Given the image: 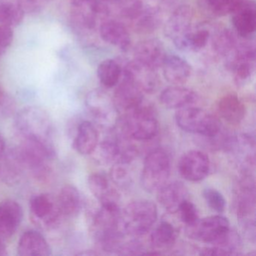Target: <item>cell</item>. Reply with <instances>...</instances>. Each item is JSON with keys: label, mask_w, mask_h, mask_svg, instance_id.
Returning <instances> with one entry per match:
<instances>
[{"label": "cell", "mask_w": 256, "mask_h": 256, "mask_svg": "<svg viewBox=\"0 0 256 256\" xmlns=\"http://www.w3.org/2000/svg\"><path fill=\"white\" fill-rule=\"evenodd\" d=\"M92 232L97 244L104 251H120L125 232L120 205H102L92 218Z\"/></svg>", "instance_id": "6da1fadb"}, {"label": "cell", "mask_w": 256, "mask_h": 256, "mask_svg": "<svg viewBox=\"0 0 256 256\" xmlns=\"http://www.w3.org/2000/svg\"><path fill=\"white\" fill-rule=\"evenodd\" d=\"M16 124L24 140L54 148L53 122L44 109L36 106L24 108L18 114Z\"/></svg>", "instance_id": "7a4b0ae2"}, {"label": "cell", "mask_w": 256, "mask_h": 256, "mask_svg": "<svg viewBox=\"0 0 256 256\" xmlns=\"http://www.w3.org/2000/svg\"><path fill=\"white\" fill-rule=\"evenodd\" d=\"M122 131L131 139L146 142L154 138L158 132V122L155 110L143 102L126 112L121 124Z\"/></svg>", "instance_id": "3957f363"}, {"label": "cell", "mask_w": 256, "mask_h": 256, "mask_svg": "<svg viewBox=\"0 0 256 256\" xmlns=\"http://www.w3.org/2000/svg\"><path fill=\"white\" fill-rule=\"evenodd\" d=\"M70 20L76 30L88 34L107 18L110 10L102 0H67Z\"/></svg>", "instance_id": "277c9868"}, {"label": "cell", "mask_w": 256, "mask_h": 256, "mask_svg": "<svg viewBox=\"0 0 256 256\" xmlns=\"http://www.w3.org/2000/svg\"><path fill=\"white\" fill-rule=\"evenodd\" d=\"M186 233L192 239L227 250L232 234L228 220L221 215L198 218L194 224L187 226Z\"/></svg>", "instance_id": "5b68a950"}, {"label": "cell", "mask_w": 256, "mask_h": 256, "mask_svg": "<svg viewBox=\"0 0 256 256\" xmlns=\"http://www.w3.org/2000/svg\"><path fill=\"white\" fill-rule=\"evenodd\" d=\"M157 217L158 210L156 204L144 199L131 202L121 212L124 232L134 236L148 233L156 221Z\"/></svg>", "instance_id": "8992f818"}, {"label": "cell", "mask_w": 256, "mask_h": 256, "mask_svg": "<svg viewBox=\"0 0 256 256\" xmlns=\"http://www.w3.org/2000/svg\"><path fill=\"white\" fill-rule=\"evenodd\" d=\"M176 121L184 131L204 137H216L221 130L220 120L209 112L198 108L188 106L179 109L176 113Z\"/></svg>", "instance_id": "52a82bcc"}, {"label": "cell", "mask_w": 256, "mask_h": 256, "mask_svg": "<svg viewBox=\"0 0 256 256\" xmlns=\"http://www.w3.org/2000/svg\"><path fill=\"white\" fill-rule=\"evenodd\" d=\"M170 157L162 149H156L150 152L144 162L140 182L146 191H158L167 184L170 175Z\"/></svg>", "instance_id": "ba28073f"}, {"label": "cell", "mask_w": 256, "mask_h": 256, "mask_svg": "<svg viewBox=\"0 0 256 256\" xmlns=\"http://www.w3.org/2000/svg\"><path fill=\"white\" fill-rule=\"evenodd\" d=\"M238 42L235 48L226 56V67L233 73L238 84H244L252 76L256 66V48L250 40Z\"/></svg>", "instance_id": "9c48e42d"}, {"label": "cell", "mask_w": 256, "mask_h": 256, "mask_svg": "<svg viewBox=\"0 0 256 256\" xmlns=\"http://www.w3.org/2000/svg\"><path fill=\"white\" fill-rule=\"evenodd\" d=\"M30 212L32 222L42 229L54 228L64 218L53 194L41 193L30 200Z\"/></svg>", "instance_id": "30bf717a"}, {"label": "cell", "mask_w": 256, "mask_h": 256, "mask_svg": "<svg viewBox=\"0 0 256 256\" xmlns=\"http://www.w3.org/2000/svg\"><path fill=\"white\" fill-rule=\"evenodd\" d=\"M86 106L100 125L113 130L119 124V112L113 98L102 90H94L86 96Z\"/></svg>", "instance_id": "8fae6325"}, {"label": "cell", "mask_w": 256, "mask_h": 256, "mask_svg": "<svg viewBox=\"0 0 256 256\" xmlns=\"http://www.w3.org/2000/svg\"><path fill=\"white\" fill-rule=\"evenodd\" d=\"M156 71L132 60L122 67V78L134 84L142 92L152 94L160 85Z\"/></svg>", "instance_id": "7c38bea8"}, {"label": "cell", "mask_w": 256, "mask_h": 256, "mask_svg": "<svg viewBox=\"0 0 256 256\" xmlns=\"http://www.w3.org/2000/svg\"><path fill=\"white\" fill-rule=\"evenodd\" d=\"M180 174L181 176L192 182H197L204 179L210 168L209 157L199 150L188 151L180 160Z\"/></svg>", "instance_id": "4fadbf2b"}, {"label": "cell", "mask_w": 256, "mask_h": 256, "mask_svg": "<svg viewBox=\"0 0 256 256\" xmlns=\"http://www.w3.org/2000/svg\"><path fill=\"white\" fill-rule=\"evenodd\" d=\"M230 14L236 35L242 40H251L256 29V8L254 1L242 0Z\"/></svg>", "instance_id": "5bb4252c"}, {"label": "cell", "mask_w": 256, "mask_h": 256, "mask_svg": "<svg viewBox=\"0 0 256 256\" xmlns=\"http://www.w3.org/2000/svg\"><path fill=\"white\" fill-rule=\"evenodd\" d=\"M193 11L188 6L178 7L164 25V35L176 44L192 29Z\"/></svg>", "instance_id": "9a60e30c"}, {"label": "cell", "mask_w": 256, "mask_h": 256, "mask_svg": "<svg viewBox=\"0 0 256 256\" xmlns=\"http://www.w3.org/2000/svg\"><path fill=\"white\" fill-rule=\"evenodd\" d=\"M134 60L158 70L162 65L166 58V49L164 44L157 38H148L136 44L134 48Z\"/></svg>", "instance_id": "2e32d148"}, {"label": "cell", "mask_w": 256, "mask_h": 256, "mask_svg": "<svg viewBox=\"0 0 256 256\" xmlns=\"http://www.w3.org/2000/svg\"><path fill=\"white\" fill-rule=\"evenodd\" d=\"M102 40L108 44L126 52L131 46V37L128 28L122 22L104 19L98 26Z\"/></svg>", "instance_id": "e0dca14e"}, {"label": "cell", "mask_w": 256, "mask_h": 256, "mask_svg": "<svg viewBox=\"0 0 256 256\" xmlns=\"http://www.w3.org/2000/svg\"><path fill=\"white\" fill-rule=\"evenodd\" d=\"M23 220V210L16 200H4L0 203V239L11 238L20 227Z\"/></svg>", "instance_id": "ac0fdd59"}, {"label": "cell", "mask_w": 256, "mask_h": 256, "mask_svg": "<svg viewBox=\"0 0 256 256\" xmlns=\"http://www.w3.org/2000/svg\"><path fill=\"white\" fill-rule=\"evenodd\" d=\"M122 80L116 85L113 100L119 112H126L134 108L144 102L143 92L130 80Z\"/></svg>", "instance_id": "d6986e66"}, {"label": "cell", "mask_w": 256, "mask_h": 256, "mask_svg": "<svg viewBox=\"0 0 256 256\" xmlns=\"http://www.w3.org/2000/svg\"><path fill=\"white\" fill-rule=\"evenodd\" d=\"M188 191L182 182L166 184L157 191V200L168 212H178L181 204L186 200Z\"/></svg>", "instance_id": "ffe728a7"}, {"label": "cell", "mask_w": 256, "mask_h": 256, "mask_svg": "<svg viewBox=\"0 0 256 256\" xmlns=\"http://www.w3.org/2000/svg\"><path fill=\"white\" fill-rule=\"evenodd\" d=\"M18 253L22 256H47L52 254V248L41 233L30 230L25 232L20 236L18 245Z\"/></svg>", "instance_id": "44dd1931"}, {"label": "cell", "mask_w": 256, "mask_h": 256, "mask_svg": "<svg viewBox=\"0 0 256 256\" xmlns=\"http://www.w3.org/2000/svg\"><path fill=\"white\" fill-rule=\"evenodd\" d=\"M164 78L174 85L185 83L191 74L192 68L186 60L174 54H167L162 65Z\"/></svg>", "instance_id": "7402d4cb"}, {"label": "cell", "mask_w": 256, "mask_h": 256, "mask_svg": "<svg viewBox=\"0 0 256 256\" xmlns=\"http://www.w3.org/2000/svg\"><path fill=\"white\" fill-rule=\"evenodd\" d=\"M196 92L180 85L164 90L160 95V102L167 108L180 109L188 107L197 102Z\"/></svg>", "instance_id": "603a6c76"}, {"label": "cell", "mask_w": 256, "mask_h": 256, "mask_svg": "<svg viewBox=\"0 0 256 256\" xmlns=\"http://www.w3.org/2000/svg\"><path fill=\"white\" fill-rule=\"evenodd\" d=\"M88 186L92 194L102 204H118L120 196L110 187L108 179L102 173H94L88 178Z\"/></svg>", "instance_id": "cb8c5ba5"}, {"label": "cell", "mask_w": 256, "mask_h": 256, "mask_svg": "<svg viewBox=\"0 0 256 256\" xmlns=\"http://www.w3.org/2000/svg\"><path fill=\"white\" fill-rule=\"evenodd\" d=\"M98 144V132L96 127L90 122L83 121L79 124L73 146L82 155L92 154Z\"/></svg>", "instance_id": "d4e9b609"}, {"label": "cell", "mask_w": 256, "mask_h": 256, "mask_svg": "<svg viewBox=\"0 0 256 256\" xmlns=\"http://www.w3.org/2000/svg\"><path fill=\"white\" fill-rule=\"evenodd\" d=\"M217 109L221 118L233 125L240 124L246 113L244 103L234 94L223 96L218 101Z\"/></svg>", "instance_id": "484cf974"}, {"label": "cell", "mask_w": 256, "mask_h": 256, "mask_svg": "<svg viewBox=\"0 0 256 256\" xmlns=\"http://www.w3.org/2000/svg\"><path fill=\"white\" fill-rule=\"evenodd\" d=\"M58 206L64 218H72L78 215L82 208L80 192L72 185H66L56 196Z\"/></svg>", "instance_id": "4316f807"}, {"label": "cell", "mask_w": 256, "mask_h": 256, "mask_svg": "<svg viewBox=\"0 0 256 256\" xmlns=\"http://www.w3.org/2000/svg\"><path fill=\"white\" fill-rule=\"evenodd\" d=\"M162 22L161 10L157 6L149 2L143 12L130 25L138 34H149L156 30Z\"/></svg>", "instance_id": "83f0119b"}, {"label": "cell", "mask_w": 256, "mask_h": 256, "mask_svg": "<svg viewBox=\"0 0 256 256\" xmlns=\"http://www.w3.org/2000/svg\"><path fill=\"white\" fill-rule=\"evenodd\" d=\"M24 169L16 149L7 154L6 152L0 158V176L8 184L18 182Z\"/></svg>", "instance_id": "f1b7e54d"}, {"label": "cell", "mask_w": 256, "mask_h": 256, "mask_svg": "<svg viewBox=\"0 0 256 256\" xmlns=\"http://www.w3.org/2000/svg\"><path fill=\"white\" fill-rule=\"evenodd\" d=\"M211 37L210 31L206 26H198L192 29L180 41L174 46L176 48L184 52H198L208 46Z\"/></svg>", "instance_id": "f546056e"}, {"label": "cell", "mask_w": 256, "mask_h": 256, "mask_svg": "<svg viewBox=\"0 0 256 256\" xmlns=\"http://www.w3.org/2000/svg\"><path fill=\"white\" fill-rule=\"evenodd\" d=\"M176 239V230L168 222L162 221L151 234V244L155 251L170 250Z\"/></svg>", "instance_id": "4dcf8cb0"}, {"label": "cell", "mask_w": 256, "mask_h": 256, "mask_svg": "<svg viewBox=\"0 0 256 256\" xmlns=\"http://www.w3.org/2000/svg\"><path fill=\"white\" fill-rule=\"evenodd\" d=\"M211 36L212 50L222 58H226L238 43V35L227 28H218Z\"/></svg>", "instance_id": "1f68e13d"}, {"label": "cell", "mask_w": 256, "mask_h": 256, "mask_svg": "<svg viewBox=\"0 0 256 256\" xmlns=\"http://www.w3.org/2000/svg\"><path fill=\"white\" fill-rule=\"evenodd\" d=\"M97 76L103 86L114 88L122 79V66L115 60H104L98 65Z\"/></svg>", "instance_id": "d6a6232c"}, {"label": "cell", "mask_w": 256, "mask_h": 256, "mask_svg": "<svg viewBox=\"0 0 256 256\" xmlns=\"http://www.w3.org/2000/svg\"><path fill=\"white\" fill-rule=\"evenodd\" d=\"M24 16L17 2L0 0V24L16 28L22 23Z\"/></svg>", "instance_id": "836d02e7"}, {"label": "cell", "mask_w": 256, "mask_h": 256, "mask_svg": "<svg viewBox=\"0 0 256 256\" xmlns=\"http://www.w3.org/2000/svg\"><path fill=\"white\" fill-rule=\"evenodd\" d=\"M242 0H200V6L210 16L224 17L232 14Z\"/></svg>", "instance_id": "e575fe53"}, {"label": "cell", "mask_w": 256, "mask_h": 256, "mask_svg": "<svg viewBox=\"0 0 256 256\" xmlns=\"http://www.w3.org/2000/svg\"><path fill=\"white\" fill-rule=\"evenodd\" d=\"M203 198L210 209L216 212H222L226 206V200L218 190L212 188H204L203 191Z\"/></svg>", "instance_id": "d590c367"}, {"label": "cell", "mask_w": 256, "mask_h": 256, "mask_svg": "<svg viewBox=\"0 0 256 256\" xmlns=\"http://www.w3.org/2000/svg\"><path fill=\"white\" fill-rule=\"evenodd\" d=\"M128 163L116 162L110 170V178L116 185L126 188L131 184V176L127 168Z\"/></svg>", "instance_id": "8d00e7d4"}, {"label": "cell", "mask_w": 256, "mask_h": 256, "mask_svg": "<svg viewBox=\"0 0 256 256\" xmlns=\"http://www.w3.org/2000/svg\"><path fill=\"white\" fill-rule=\"evenodd\" d=\"M180 214L181 220L186 224V226L194 224L198 220V212L197 208L192 202L188 199L184 200L180 206L179 210Z\"/></svg>", "instance_id": "74e56055"}, {"label": "cell", "mask_w": 256, "mask_h": 256, "mask_svg": "<svg viewBox=\"0 0 256 256\" xmlns=\"http://www.w3.org/2000/svg\"><path fill=\"white\" fill-rule=\"evenodd\" d=\"M54 0H17L18 6L24 14H31L38 13Z\"/></svg>", "instance_id": "f35d334b"}, {"label": "cell", "mask_w": 256, "mask_h": 256, "mask_svg": "<svg viewBox=\"0 0 256 256\" xmlns=\"http://www.w3.org/2000/svg\"><path fill=\"white\" fill-rule=\"evenodd\" d=\"M13 38L12 28L0 24V56L4 54L12 44Z\"/></svg>", "instance_id": "ab89813d"}, {"label": "cell", "mask_w": 256, "mask_h": 256, "mask_svg": "<svg viewBox=\"0 0 256 256\" xmlns=\"http://www.w3.org/2000/svg\"><path fill=\"white\" fill-rule=\"evenodd\" d=\"M6 140L4 136L0 134V158L4 156L6 154Z\"/></svg>", "instance_id": "60d3db41"}, {"label": "cell", "mask_w": 256, "mask_h": 256, "mask_svg": "<svg viewBox=\"0 0 256 256\" xmlns=\"http://www.w3.org/2000/svg\"><path fill=\"white\" fill-rule=\"evenodd\" d=\"M6 104V96L4 90L0 88V110L5 106Z\"/></svg>", "instance_id": "b9f144b4"}, {"label": "cell", "mask_w": 256, "mask_h": 256, "mask_svg": "<svg viewBox=\"0 0 256 256\" xmlns=\"http://www.w3.org/2000/svg\"><path fill=\"white\" fill-rule=\"evenodd\" d=\"M7 254L6 247L4 244V240L0 239V256H5Z\"/></svg>", "instance_id": "7bdbcfd3"}, {"label": "cell", "mask_w": 256, "mask_h": 256, "mask_svg": "<svg viewBox=\"0 0 256 256\" xmlns=\"http://www.w3.org/2000/svg\"><path fill=\"white\" fill-rule=\"evenodd\" d=\"M102 2H104V4H118V2H119L120 1H121V0H102Z\"/></svg>", "instance_id": "ee69618b"}]
</instances>
